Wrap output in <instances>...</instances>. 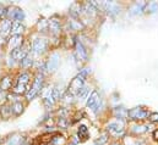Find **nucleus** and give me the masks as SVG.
Masks as SVG:
<instances>
[{
	"label": "nucleus",
	"mask_w": 158,
	"mask_h": 145,
	"mask_svg": "<svg viewBox=\"0 0 158 145\" xmlns=\"http://www.w3.org/2000/svg\"><path fill=\"white\" fill-rule=\"evenodd\" d=\"M87 73H88V70H87V69L82 70V71L70 82L69 89H68V93H69V94H71L73 96H74V95H79V93L83 89V87H85V80H86Z\"/></svg>",
	"instance_id": "f257e3e1"
},
{
	"label": "nucleus",
	"mask_w": 158,
	"mask_h": 145,
	"mask_svg": "<svg viewBox=\"0 0 158 145\" xmlns=\"http://www.w3.org/2000/svg\"><path fill=\"white\" fill-rule=\"evenodd\" d=\"M30 80H31V76L30 73L25 72L21 73L17 79H16V83L14 85V93L20 95V94H26L27 90H28V84H30Z\"/></svg>",
	"instance_id": "f03ea898"
},
{
	"label": "nucleus",
	"mask_w": 158,
	"mask_h": 145,
	"mask_svg": "<svg viewBox=\"0 0 158 145\" xmlns=\"http://www.w3.org/2000/svg\"><path fill=\"white\" fill-rule=\"evenodd\" d=\"M42 88H43V74L38 73V74L36 76L35 80H33L32 85L28 88L27 93L25 94V95H26V99H27V100H32V99H35V98L40 93Z\"/></svg>",
	"instance_id": "7ed1b4c3"
},
{
	"label": "nucleus",
	"mask_w": 158,
	"mask_h": 145,
	"mask_svg": "<svg viewBox=\"0 0 158 145\" xmlns=\"http://www.w3.org/2000/svg\"><path fill=\"white\" fill-rule=\"evenodd\" d=\"M127 116L132 121H142L148 117V111L142 108H134L130 111H127Z\"/></svg>",
	"instance_id": "20e7f679"
},
{
	"label": "nucleus",
	"mask_w": 158,
	"mask_h": 145,
	"mask_svg": "<svg viewBox=\"0 0 158 145\" xmlns=\"http://www.w3.org/2000/svg\"><path fill=\"white\" fill-rule=\"evenodd\" d=\"M6 16L9 17L10 21H16V22H21L23 18H25V14L22 11V9L20 7H16V6H12V7H9L7 9V12H6Z\"/></svg>",
	"instance_id": "39448f33"
},
{
	"label": "nucleus",
	"mask_w": 158,
	"mask_h": 145,
	"mask_svg": "<svg viewBox=\"0 0 158 145\" xmlns=\"http://www.w3.org/2000/svg\"><path fill=\"white\" fill-rule=\"evenodd\" d=\"M48 49V41L45 39H42V38H37L33 40L32 43V50L36 55H42L47 51Z\"/></svg>",
	"instance_id": "423d86ee"
},
{
	"label": "nucleus",
	"mask_w": 158,
	"mask_h": 145,
	"mask_svg": "<svg viewBox=\"0 0 158 145\" xmlns=\"http://www.w3.org/2000/svg\"><path fill=\"white\" fill-rule=\"evenodd\" d=\"M59 65H60V55L59 54H53L48 59V61L45 64V69H47L48 72L53 73L58 70Z\"/></svg>",
	"instance_id": "0eeeda50"
},
{
	"label": "nucleus",
	"mask_w": 158,
	"mask_h": 145,
	"mask_svg": "<svg viewBox=\"0 0 158 145\" xmlns=\"http://www.w3.org/2000/svg\"><path fill=\"white\" fill-rule=\"evenodd\" d=\"M47 26H48L49 32H50L52 34H54V36H58V34L60 33V31H61L60 21H59V18L55 17V16L52 17V18H49V21L47 22Z\"/></svg>",
	"instance_id": "6e6552de"
},
{
	"label": "nucleus",
	"mask_w": 158,
	"mask_h": 145,
	"mask_svg": "<svg viewBox=\"0 0 158 145\" xmlns=\"http://www.w3.org/2000/svg\"><path fill=\"white\" fill-rule=\"evenodd\" d=\"M107 131L109 132V134H112V135L115 137V138L123 137L124 133H125L123 126L119 124V123H117V122H114V123H109V124L107 126Z\"/></svg>",
	"instance_id": "1a4fd4ad"
},
{
	"label": "nucleus",
	"mask_w": 158,
	"mask_h": 145,
	"mask_svg": "<svg viewBox=\"0 0 158 145\" xmlns=\"http://www.w3.org/2000/svg\"><path fill=\"white\" fill-rule=\"evenodd\" d=\"M99 94L96 92V90H93L92 93H91V95L88 96V99H87V108H89V109H93L94 110V112H97V110H98V106H99Z\"/></svg>",
	"instance_id": "9d476101"
},
{
	"label": "nucleus",
	"mask_w": 158,
	"mask_h": 145,
	"mask_svg": "<svg viewBox=\"0 0 158 145\" xmlns=\"http://www.w3.org/2000/svg\"><path fill=\"white\" fill-rule=\"evenodd\" d=\"M27 55H30V54H28V50L25 46H20V48L11 51V57L16 61H22Z\"/></svg>",
	"instance_id": "9b49d317"
},
{
	"label": "nucleus",
	"mask_w": 158,
	"mask_h": 145,
	"mask_svg": "<svg viewBox=\"0 0 158 145\" xmlns=\"http://www.w3.org/2000/svg\"><path fill=\"white\" fill-rule=\"evenodd\" d=\"M75 57L82 62L87 61V51L80 41H76V44H75Z\"/></svg>",
	"instance_id": "f8f14e48"
},
{
	"label": "nucleus",
	"mask_w": 158,
	"mask_h": 145,
	"mask_svg": "<svg viewBox=\"0 0 158 145\" xmlns=\"http://www.w3.org/2000/svg\"><path fill=\"white\" fill-rule=\"evenodd\" d=\"M38 145H55V134L45 133L38 138Z\"/></svg>",
	"instance_id": "ddd939ff"
},
{
	"label": "nucleus",
	"mask_w": 158,
	"mask_h": 145,
	"mask_svg": "<svg viewBox=\"0 0 158 145\" xmlns=\"http://www.w3.org/2000/svg\"><path fill=\"white\" fill-rule=\"evenodd\" d=\"M102 5H103V7L106 9V11L109 12V14L117 15V14L120 12V7H119V5L115 1H104Z\"/></svg>",
	"instance_id": "4468645a"
},
{
	"label": "nucleus",
	"mask_w": 158,
	"mask_h": 145,
	"mask_svg": "<svg viewBox=\"0 0 158 145\" xmlns=\"http://www.w3.org/2000/svg\"><path fill=\"white\" fill-rule=\"evenodd\" d=\"M22 43H23L22 36H11V38L9 39V48L11 50H15V49L22 46Z\"/></svg>",
	"instance_id": "2eb2a0df"
},
{
	"label": "nucleus",
	"mask_w": 158,
	"mask_h": 145,
	"mask_svg": "<svg viewBox=\"0 0 158 145\" xmlns=\"http://www.w3.org/2000/svg\"><path fill=\"white\" fill-rule=\"evenodd\" d=\"M25 31V27H23V25L21 23V22H16V21H14L12 23H11V31H10V33L12 34V36H21V33Z\"/></svg>",
	"instance_id": "dca6fc26"
},
{
	"label": "nucleus",
	"mask_w": 158,
	"mask_h": 145,
	"mask_svg": "<svg viewBox=\"0 0 158 145\" xmlns=\"http://www.w3.org/2000/svg\"><path fill=\"white\" fill-rule=\"evenodd\" d=\"M11 23H12V21H10V20H1L0 21V34H1V37L4 36V34L10 33Z\"/></svg>",
	"instance_id": "f3484780"
},
{
	"label": "nucleus",
	"mask_w": 158,
	"mask_h": 145,
	"mask_svg": "<svg viewBox=\"0 0 158 145\" xmlns=\"http://www.w3.org/2000/svg\"><path fill=\"white\" fill-rule=\"evenodd\" d=\"M43 103H44V105H45L48 109L54 105L55 99H54V96H53V90H48V92L43 95Z\"/></svg>",
	"instance_id": "a211bd4d"
},
{
	"label": "nucleus",
	"mask_w": 158,
	"mask_h": 145,
	"mask_svg": "<svg viewBox=\"0 0 158 145\" xmlns=\"http://www.w3.org/2000/svg\"><path fill=\"white\" fill-rule=\"evenodd\" d=\"M146 6H147V2L145 1H140V2H135L131 7V15H137L140 14L141 11L146 10Z\"/></svg>",
	"instance_id": "6ab92c4d"
},
{
	"label": "nucleus",
	"mask_w": 158,
	"mask_h": 145,
	"mask_svg": "<svg viewBox=\"0 0 158 145\" xmlns=\"http://www.w3.org/2000/svg\"><path fill=\"white\" fill-rule=\"evenodd\" d=\"M11 84H12L11 78H10L9 76H5V77L1 78V80H0V89L4 90V92H6V90H9V89L11 88Z\"/></svg>",
	"instance_id": "aec40b11"
},
{
	"label": "nucleus",
	"mask_w": 158,
	"mask_h": 145,
	"mask_svg": "<svg viewBox=\"0 0 158 145\" xmlns=\"http://www.w3.org/2000/svg\"><path fill=\"white\" fill-rule=\"evenodd\" d=\"M0 113H1V116H2V118H5V120H7L10 116H11V113H12V106H7V105H2L1 108H0Z\"/></svg>",
	"instance_id": "412c9836"
},
{
	"label": "nucleus",
	"mask_w": 158,
	"mask_h": 145,
	"mask_svg": "<svg viewBox=\"0 0 158 145\" xmlns=\"http://www.w3.org/2000/svg\"><path fill=\"white\" fill-rule=\"evenodd\" d=\"M77 134H79V138L83 142V140H87L88 139V129L86 126H80L79 131H77Z\"/></svg>",
	"instance_id": "4be33fe9"
},
{
	"label": "nucleus",
	"mask_w": 158,
	"mask_h": 145,
	"mask_svg": "<svg viewBox=\"0 0 158 145\" xmlns=\"http://www.w3.org/2000/svg\"><path fill=\"white\" fill-rule=\"evenodd\" d=\"M22 112H23V105H22L20 101H16V103L12 105V113H14L15 116H20Z\"/></svg>",
	"instance_id": "5701e85b"
},
{
	"label": "nucleus",
	"mask_w": 158,
	"mask_h": 145,
	"mask_svg": "<svg viewBox=\"0 0 158 145\" xmlns=\"http://www.w3.org/2000/svg\"><path fill=\"white\" fill-rule=\"evenodd\" d=\"M22 137H20V135H14L12 138H10L9 140H7V143L6 145H22Z\"/></svg>",
	"instance_id": "b1692460"
},
{
	"label": "nucleus",
	"mask_w": 158,
	"mask_h": 145,
	"mask_svg": "<svg viewBox=\"0 0 158 145\" xmlns=\"http://www.w3.org/2000/svg\"><path fill=\"white\" fill-rule=\"evenodd\" d=\"M33 64V60H32V56L31 55H27L22 61H21V66L23 69H27V67H31Z\"/></svg>",
	"instance_id": "393cba45"
},
{
	"label": "nucleus",
	"mask_w": 158,
	"mask_h": 145,
	"mask_svg": "<svg viewBox=\"0 0 158 145\" xmlns=\"http://www.w3.org/2000/svg\"><path fill=\"white\" fill-rule=\"evenodd\" d=\"M146 10H147V12H148V11H150V12L158 11V4L157 2H150V4H147Z\"/></svg>",
	"instance_id": "a878e982"
},
{
	"label": "nucleus",
	"mask_w": 158,
	"mask_h": 145,
	"mask_svg": "<svg viewBox=\"0 0 158 145\" xmlns=\"http://www.w3.org/2000/svg\"><path fill=\"white\" fill-rule=\"evenodd\" d=\"M58 126H59L60 128H66V127L69 126V122L66 121L65 117H59V120H58Z\"/></svg>",
	"instance_id": "bb28decb"
},
{
	"label": "nucleus",
	"mask_w": 158,
	"mask_h": 145,
	"mask_svg": "<svg viewBox=\"0 0 158 145\" xmlns=\"http://www.w3.org/2000/svg\"><path fill=\"white\" fill-rule=\"evenodd\" d=\"M115 116L119 117V118H125L127 116V111H125L123 109H117L115 110Z\"/></svg>",
	"instance_id": "cd10ccee"
},
{
	"label": "nucleus",
	"mask_w": 158,
	"mask_h": 145,
	"mask_svg": "<svg viewBox=\"0 0 158 145\" xmlns=\"http://www.w3.org/2000/svg\"><path fill=\"white\" fill-rule=\"evenodd\" d=\"M87 93H88V88H86V87H83V89H82V90L80 92V93H79V95H77V96H79L80 99H85V98L87 96Z\"/></svg>",
	"instance_id": "c85d7f7f"
},
{
	"label": "nucleus",
	"mask_w": 158,
	"mask_h": 145,
	"mask_svg": "<svg viewBox=\"0 0 158 145\" xmlns=\"http://www.w3.org/2000/svg\"><path fill=\"white\" fill-rule=\"evenodd\" d=\"M148 120H150V122H152V123H157V122H158V113H157V112L151 113Z\"/></svg>",
	"instance_id": "c756f323"
},
{
	"label": "nucleus",
	"mask_w": 158,
	"mask_h": 145,
	"mask_svg": "<svg viewBox=\"0 0 158 145\" xmlns=\"http://www.w3.org/2000/svg\"><path fill=\"white\" fill-rule=\"evenodd\" d=\"M106 142H107V137H106V135H102L99 139H97V140L94 142V145H103Z\"/></svg>",
	"instance_id": "7c9ffc66"
},
{
	"label": "nucleus",
	"mask_w": 158,
	"mask_h": 145,
	"mask_svg": "<svg viewBox=\"0 0 158 145\" xmlns=\"http://www.w3.org/2000/svg\"><path fill=\"white\" fill-rule=\"evenodd\" d=\"M6 12H7V9H5L4 6H0V17L5 16V15H6Z\"/></svg>",
	"instance_id": "2f4dec72"
},
{
	"label": "nucleus",
	"mask_w": 158,
	"mask_h": 145,
	"mask_svg": "<svg viewBox=\"0 0 158 145\" xmlns=\"http://www.w3.org/2000/svg\"><path fill=\"white\" fill-rule=\"evenodd\" d=\"M152 137H153L155 140H158V129H156V131L152 133Z\"/></svg>",
	"instance_id": "473e14b6"
},
{
	"label": "nucleus",
	"mask_w": 158,
	"mask_h": 145,
	"mask_svg": "<svg viewBox=\"0 0 158 145\" xmlns=\"http://www.w3.org/2000/svg\"><path fill=\"white\" fill-rule=\"evenodd\" d=\"M131 145H145L142 142H140V143H135V144H131Z\"/></svg>",
	"instance_id": "72a5a7b5"
}]
</instances>
